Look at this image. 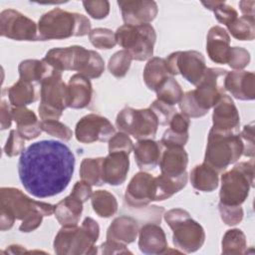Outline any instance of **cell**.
<instances>
[{
    "instance_id": "f6af8a7d",
    "label": "cell",
    "mask_w": 255,
    "mask_h": 255,
    "mask_svg": "<svg viewBox=\"0 0 255 255\" xmlns=\"http://www.w3.org/2000/svg\"><path fill=\"white\" fill-rule=\"evenodd\" d=\"M250 63L249 52L241 47H230L227 63L234 70H242Z\"/></svg>"
},
{
    "instance_id": "b9f144b4",
    "label": "cell",
    "mask_w": 255,
    "mask_h": 255,
    "mask_svg": "<svg viewBox=\"0 0 255 255\" xmlns=\"http://www.w3.org/2000/svg\"><path fill=\"white\" fill-rule=\"evenodd\" d=\"M41 128L43 131L64 141L70 140L73 136V131L71 130V128L68 126L56 120L41 121Z\"/></svg>"
},
{
    "instance_id": "8992f818",
    "label": "cell",
    "mask_w": 255,
    "mask_h": 255,
    "mask_svg": "<svg viewBox=\"0 0 255 255\" xmlns=\"http://www.w3.org/2000/svg\"><path fill=\"white\" fill-rule=\"evenodd\" d=\"M243 154V142L239 134L209 130L204 161L218 173L235 163Z\"/></svg>"
},
{
    "instance_id": "44dd1931",
    "label": "cell",
    "mask_w": 255,
    "mask_h": 255,
    "mask_svg": "<svg viewBox=\"0 0 255 255\" xmlns=\"http://www.w3.org/2000/svg\"><path fill=\"white\" fill-rule=\"evenodd\" d=\"M138 248L144 254L167 253L168 245L163 229L155 223L144 224L138 230Z\"/></svg>"
},
{
    "instance_id": "e575fe53",
    "label": "cell",
    "mask_w": 255,
    "mask_h": 255,
    "mask_svg": "<svg viewBox=\"0 0 255 255\" xmlns=\"http://www.w3.org/2000/svg\"><path fill=\"white\" fill-rule=\"evenodd\" d=\"M246 236L238 228L229 229L223 235L221 241V252L223 254H244L246 253Z\"/></svg>"
},
{
    "instance_id": "1f68e13d",
    "label": "cell",
    "mask_w": 255,
    "mask_h": 255,
    "mask_svg": "<svg viewBox=\"0 0 255 255\" xmlns=\"http://www.w3.org/2000/svg\"><path fill=\"white\" fill-rule=\"evenodd\" d=\"M142 77L145 86L149 90L155 91L163 81L171 77L166 69L165 59L158 57L149 59L144 67Z\"/></svg>"
},
{
    "instance_id": "60d3db41",
    "label": "cell",
    "mask_w": 255,
    "mask_h": 255,
    "mask_svg": "<svg viewBox=\"0 0 255 255\" xmlns=\"http://www.w3.org/2000/svg\"><path fill=\"white\" fill-rule=\"evenodd\" d=\"M92 45L98 49L110 50L117 45L115 33L107 28L93 29L89 34Z\"/></svg>"
},
{
    "instance_id": "ee69618b",
    "label": "cell",
    "mask_w": 255,
    "mask_h": 255,
    "mask_svg": "<svg viewBox=\"0 0 255 255\" xmlns=\"http://www.w3.org/2000/svg\"><path fill=\"white\" fill-rule=\"evenodd\" d=\"M218 210L222 221L229 226L239 224L243 219V209L241 205H227L219 202Z\"/></svg>"
},
{
    "instance_id": "bcb514c9",
    "label": "cell",
    "mask_w": 255,
    "mask_h": 255,
    "mask_svg": "<svg viewBox=\"0 0 255 255\" xmlns=\"http://www.w3.org/2000/svg\"><path fill=\"white\" fill-rule=\"evenodd\" d=\"M25 139L21 136V134L18 132L17 129L10 130L9 136L7 138V141L4 145V153L9 156L13 157L19 154H22V152L25 150Z\"/></svg>"
},
{
    "instance_id": "91938a15",
    "label": "cell",
    "mask_w": 255,
    "mask_h": 255,
    "mask_svg": "<svg viewBox=\"0 0 255 255\" xmlns=\"http://www.w3.org/2000/svg\"><path fill=\"white\" fill-rule=\"evenodd\" d=\"M254 5H255V1L253 0L251 1L243 0L239 2V8L241 13L247 16H254Z\"/></svg>"
},
{
    "instance_id": "4fadbf2b",
    "label": "cell",
    "mask_w": 255,
    "mask_h": 255,
    "mask_svg": "<svg viewBox=\"0 0 255 255\" xmlns=\"http://www.w3.org/2000/svg\"><path fill=\"white\" fill-rule=\"evenodd\" d=\"M226 73L227 71L221 68H206L196 89L191 91L195 103L202 111L208 113L223 95L224 89L220 85L219 79L223 78Z\"/></svg>"
},
{
    "instance_id": "816d5d0a",
    "label": "cell",
    "mask_w": 255,
    "mask_h": 255,
    "mask_svg": "<svg viewBox=\"0 0 255 255\" xmlns=\"http://www.w3.org/2000/svg\"><path fill=\"white\" fill-rule=\"evenodd\" d=\"M243 142V155L254 157L255 145H254V123H250L244 126L241 133L239 134Z\"/></svg>"
},
{
    "instance_id": "94428289",
    "label": "cell",
    "mask_w": 255,
    "mask_h": 255,
    "mask_svg": "<svg viewBox=\"0 0 255 255\" xmlns=\"http://www.w3.org/2000/svg\"><path fill=\"white\" fill-rule=\"evenodd\" d=\"M27 252L25 247L21 246V245H10L7 247V249L5 251H3L2 253H9V254H20V253H25Z\"/></svg>"
},
{
    "instance_id": "603a6c76",
    "label": "cell",
    "mask_w": 255,
    "mask_h": 255,
    "mask_svg": "<svg viewBox=\"0 0 255 255\" xmlns=\"http://www.w3.org/2000/svg\"><path fill=\"white\" fill-rule=\"evenodd\" d=\"M162 148L160 141L151 138L137 140L133 145V154L138 168L142 171L154 169L159 162Z\"/></svg>"
},
{
    "instance_id": "9c48e42d",
    "label": "cell",
    "mask_w": 255,
    "mask_h": 255,
    "mask_svg": "<svg viewBox=\"0 0 255 255\" xmlns=\"http://www.w3.org/2000/svg\"><path fill=\"white\" fill-rule=\"evenodd\" d=\"M116 42L129 52L132 60L145 61L152 58L156 33L150 24L123 25L115 32Z\"/></svg>"
},
{
    "instance_id": "484cf974",
    "label": "cell",
    "mask_w": 255,
    "mask_h": 255,
    "mask_svg": "<svg viewBox=\"0 0 255 255\" xmlns=\"http://www.w3.org/2000/svg\"><path fill=\"white\" fill-rule=\"evenodd\" d=\"M12 116L17 125L16 129L25 140L34 139L43 131L36 114L26 107H12Z\"/></svg>"
},
{
    "instance_id": "83f0119b",
    "label": "cell",
    "mask_w": 255,
    "mask_h": 255,
    "mask_svg": "<svg viewBox=\"0 0 255 255\" xmlns=\"http://www.w3.org/2000/svg\"><path fill=\"white\" fill-rule=\"evenodd\" d=\"M83 202L71 193L55 205L54 214L59 223L64 225H78L82 212Z\"/></svg>"
},
{
    "instance_id": "d6986e66",
    "label": "cell",
    "mask_w": 255,
    "mask_h": 255,
    "mask_svg": "<svg viewBox=\"0 0 255 255\" xmlns=\"http://www.w3.org/2000/svg\"><path fill=\"white\" fill-rule=\"evenodd\" d=\"M223 89L237 100L252 101L255 98V75L243 70L227 72L223 78Z\"/></svg>"
},
{
    "instance_id": "c3c4849f",
    "label": "cell",
    "mask_w": 255,
    "mask_h": 255,
    "mask_svg": "<svg viewBox=\"0 0 255 255\" xmlns=\"http://www.w3.org/2000/svg\"><path fill=\"white\" fill-rule=\"evenodd\" d=\"M149 109L154 113L158 120V124L161 126H167L169 125L172 117L176 113L173 106L167 105L159 100L153 101V103L150 105Z\"/></svg>"
},
{
    "instance_id": "d6a6232c",
    "label": "cell",
    "mask_w": 255,
    "mask_h": 255,
    "mask_svg": "<svg viewBox=\"0 0 255 255\" xmlns=\"http://www.w3.org/2000/svg\"><path fill=\"white\" fill-rule=\"evenodd\" d=\"M7 94L9 102L13 107H26L36 101L33 84L21 79L7 90Z\"/></svg>"
},
{
    "instance_id": "f5cc1de1",
    "label": "cell",
    "mask_w": 255,
    "mask_h": 255,
    "mask_svg": "<svg viewBox=\"0 0 255 255\" xmlns=\"http://www.w3.org/2000/svg\"><path fill=\"white\" fill-rule=\"evenodd\" d=\"M188 132L178 133L170 128H167L160 139V143L163 145V147H183L188 140Z\"/></svg>"
},
{
    "instance_id": "4316f807",
    "label": "cell",
    "mask_w": 255,
    "mask_h": 255,
    "mask_svg": "<svg viewBox=\"0 0 255 255\" xmlns=\"http://www.w3.org/2000/svg\"><path fill=\"white\" fill-rule=\"evenodd\" d=\"M138 225L130 216H120L113 220L107 230V240L124 244L132 243L138 235Z\"/></svg>"
},
{
    "instance_id": "4dcf8cb0",
    "label": "cell",
    "mask_w": 255,
    "mask_h": 255,
    "mask_svg": "<svg viewBox=\"0 0 255 255\" xmlns=\"http://www.w3.org/2000/svg\"><path fill=\"white\" fill-rule=\"evenodd\" d=\"M55 69L46 63L43 59H27L19 64L18 72L21 80L30 83H42Z\"/></svg>"
},
{
    "instance_id": "5b68a950",
    "label": "cell",
    "mask_w": 255,
    "mask_h": 255,
    "mask_svg": "<svg viewBox=\"0 0 255 255\" xmlns=\"http://www.w3.org/2000/svg\"><path fill=\"white\" fill-rule=\"evenodd\" d=\"M172 230V243L181 252L192 253L200 249L205 241L203 227L181 208H173L163 215Z\"/></svg>"
},
{
    "instance_id": "7dc6e473",
    "label": "cell",
    "mask_w": 255,
    "mask_h": 255,
    "mask_svg": "<svg viewBox=\"0 0 255 255\" xmlns=\"http://www.w3.org/2000/svg\"><path fill=\"white\" fill-rule=\"evenodd\" d=\"M132 149V140L129 138L128 133H125L123 131L116 132L109 140V152L122 151L129 154Z\"/></svg>"
},
{
    "instance_id": "ac0fdd59",
    "label": "cell",
    "mask_w": 255,
    "mask_h": 255,
    "mask_svg": "<svg viewBox=\"0 0 255 255\" xmlns=\"http://www.w3.org/2000/svg\"><path fill=\"white\" fill-rule=\"evenodd\" d=\"M122 17L126 25L137 26L149 24L155 19L158 8L154 1L148 0H126L118 1Z\"/></svg>"
},
{
    "instance_id": "f1b7e54d",
    "label": "cell",
    "mask_w": 255,
    "mask_h": 255,
    "mask_svg": "<svg viewBox=\"0 0 255 255\" xmlns=\"http://www.w3.org/2000/svg\"><path fill=\"white\" fill-rule=\"evenodd\" d=\"M190 183L196 190L211 192L218 187V172L205 162L195 165L189 174Z\"/></svg>"
},
{
    "instance_id": "9f6ffc18",
    "label": "cell",
    "mask_w": 255,
    "mask_h": 255,
    "mask_svg": "<svg viewBox=\"0 0 255 255\" xmlns=\"http://www.w3.org/2000/svg\"><path fill=\"white\" fill-rule=\"evenodd\" d=\"M92 193H93L92 185L84 180L77 181L71 192L72 195L80 199L83 203H85L86 201H88V199L91 198Z\"/></svg>"
},
{
    "instance_id": "6da1fadb",
    "label": "cell",
    "mask_w": 255,
    "mask_h": 255,
    "mask_svg": "<svg viewBox=\"0 0 255 255\" xmlns=\"http://www.w3.org/2000/svg\"><path fill=\"white\" fill-rule=\"evenodd\" d=\"M75 155L68 145L54 139L30 144L20 155L18 174L26 191L37 198L60 194L69 185Z\"/></svg>"
},
{
    "instance_id": "7402d4cb",
    "label": "cell",
    "mask_w": 255,
    "mask_h": 255,
    "mask_svg": "<svg viewBox=\"0 0 255 255\" xmlns=\"http://www.w3.org/2000/svg\"><path fill=\"white\" fill-rule=\"evenodd\" d=\"M230 50V36L220 27L213 26L209 29L206 37V52L209 59L217 64H226Z\"/></svg>"
},
{
    "instance_id": "d4e9b609",
    "label": "cell",
    "mask_w": 255,
    "mask_h": 255,
    "mask_svg": "<svg viewBox=\"0 0 255 255\" xmlns=\"http://www.w3.org/2000/svg\"><path fill=\"white\" fill-rule=\"evenodd\" d=\"M69 108L84 109L91 103L93 86L90 79L81 74L73 75L68 83Z\"/></svg>"
},
{
    "instance_id": "cb8c5ba5",
    "label": "cell",
    "mask_w": 255,
    "mask_h": 255,
    "mask_svg": "<svg viewBox=\"0 0 255 255\" xmlns=\"http://www.w3.org/2000/svg\"><path fill=\"white\" fill-rule=\"evenodd\" d=\"M188 154L183 147H164L162 150L159 167L161 174L169 177H179L186 172Z\"/></svg>"
},
{
    "instance_id": "ffe728a7",
    "label": "cell",
    "mask_w": 255,
    "mask_h": 255,
    "mask_svg": "<svg viewBox=\"0 0 255 255\" xmlns=\"http://www.w3.org/2000/svg\"><path fill=\"white\" fill-rule=\"evenodd\" d=\"M128 156V153L114 151L103 158L102 176L105 183L118 186L126 181L129 170Z\"/></svg>"
},
{
    "instance_id": "3957f363",
    "label": "cell",
    "mask_w": 255,
    "mask_h": 255,
    "mask_svg": "<svg viewBox=\"0 0 255 255\" xmlns=\"http://www.w3.org/2000/svg\"><path fill=\"white\" fill-rule=\"evenodd\" d=\"M55 205L37 201L27 196L15 187H1L0 189V229L9 230L15 220H24L28 216L40 212L44 216L54 213Z\"/></svg>"
},
{
    "instance_id": "9a60e30c",
    "label": "cell",
    "mask_w": 255,
    "mask_h": 255,
    "mask_svg": "<svg viewBox=\"0 0 255 255\" xmlns=\"http://www.w3.org/2000/svg\"><path fill=\"white\" fill-rule=\"evenodd\" d=\"M116 133L111 122L100 115L89 114L76 125L75 136L78 141L92 143L95 141H109Z\"/></svg>"
},
{
    "instance_id": "d590c367",
    "label": "cell",
    "mask_w": 255,
    "mask_h": 255,
    "mask_svg": "<svg viewBox=\"0 0 255 255\" xmlns=\"http://www.w3.org/2000/svg\"><path fill=\"white\" fill-rule=\"evenodd\" d=\"M229 33L237 40L252 41L255 38L254 16L242 15L227 26Z\"/></svg>"
},
{
    "instance_id": "277c9868",
    "label": "cell",
    "mask_w": 255,
    "mask_h": 255,
    "mask_svg": "<svg viewBox=\"0 0 255 255\" xmlns=\"http://www.w3.org/2000/svg\"><path fill=\"white\" fill-rule=\"evenodd\" d=\"M100 236V226L92 217H86L82 225H64L54 239V251L58 255L97 254L95 243Z\"/></svg>"
},
{
    "instance_id": "6f0895ef",
    "label": "cell",
    "mask_w": 255,
    "mask_h": 255,
    "mask_svg": "<svg viewBox=\"0 0 255 255\" xmlns=\"http://www.w3.org/2000/svg\"><path fill=\"white\" fill-rule=\"evenodd\" d=\"M43 217H44V215L40 212H36V213L28 216L26 219H24L22 221V223L19 227V230L21 232H25V233L32 232V231L36 230L42 224Z\"/></svg>"
},
{
    "instance_id": "8fae6325",
    "label": "cell",
    "mask_w": 255,
    "mask_h": 255,
    "mask_svg": "<svg viewBox=\"0 0 255 255\" xmlns=\"http://www.w3.org/2000/svg\"><path fill=\"white\" fill-rule=\"evenodd\" d=\"M166 69L171 77L180 74L188 83L197 86L206 70L205 59L197 51H177L165 59Z\"/></svg>"
},
{
    "instance_id": "2e32d148",
    "label": "cell",
    "mask_w": 255,
    "mask_h": 255,
    "mask_svg": "<svg viewBox=\"0 0 255 255\" xmlns=\"http://www.w3.org/2000/svg\"><path fill=\"white\" fill-rule=\"evenodd\" d=\"M212 123L211 128L215 131L238 134L240 117L233 100L229 96L223 94L213 107Z\"/></svg>"
},
{
    "instance_id": "f35d334b",
    "label": "cell",
    "mask_w": 255,
    "mask_h": 255,
    "mask_svg": "<svg viewBox=\"0 0 255 255\" xmlns=\"http://www.w3.org/2000/svg\"><path fill=\"white\" fill-rule=\"evenodd\" d=\"M202 5L208 10H211L214 13L216 20L226 27L238 17L237 11L224 1H203Z\"/></svg>"
},
{
    "instance_id": "7a4b0ae2",
    "label": "cell",
    "mask_w": 255,
    "mask_h": 255,
    "mask_svg": "<svg viewBox=\"0 0 255 255\" xmlns=\"http://www.w3.org/2000/svg\"><path fill=\"white\" fill-rule=\"evenodd\" d=\"M92 31L90 20L79 13L55 8L43 14L38 21V40H62L72 36L83 37Z\"/></svg>"
},
{
    "instance_id": "11a10c76",
    "label": "cell",
    "mask_w": 255,
    "mask_h": 255,
    "mask_svg": "<svg viewBox=\"0 0 255 255\" xmlns=\"http://www.w3.org/2000/svg\"><path fill=\"white\" fill-rule=\"evenodd\" d=\"M190 126L189 118L185 115L175 113L169 123V128L178 133H186L188 132V128Z\"/></svg>"
},
{
    "instance_id": "30bf717a",
    "label": "cell",
    "mask_w": 255,
    "mask_h": 255,
    "mask_svg": "<svg viewBox=\"0 0 255 255\" xmlns=\"http://www.w3.org/2000/svg\"><path fill=\"white\" fill-rule=\"evenodd\" d=\"M158 125L156 116L149 108L137 110L126 107L121 110L116 119V126L120 131L130 134L137 140L153 139Z\"/></svg>"
},
{
    "instance_id": "52a82bcc",
    "label": "cell",
    "mask_w": 255,
    "mask_h": 255,
    "mask_svg": "<svg viewBox=\"0 0 255 255\" xmlns=\"http://www.w3.org/2000/svg\"><path fill=\"white\" fill-rule=\"evenodd\" d=\"M254 182V158L241 161L221 175L220 202L241 205L247 198Z\"/></svg>"
},
{
    "instance_id": "7bdbcfd3",
    "label": "cell",
    "mask_w": 255,
    "mask_h": 255,
    "mask_svg": "<svg viewBox=\"0 0 255 255\" xmlns=\"http://www.w3.org/2000/svg\"><path fill=\"white\" fill-rule=\"evenodd\" d=\"M104 71H105V62L103 58L98 52L91 50L89 61L87 62L86 66L84 67L83 71L80 74L85 76L88 79H97L102 76Z\"/></svg>"
},
{
    "instance_id": "74e56055",
    "label": "cell",
    "mask_w": 255,
    "mask_h": 255,
    "mask_svg": "<svg viewBox=\"0 0 255 255\" xmlns=\"http://www.w3.org/2000/svg\"><path fill=\"white\" fill-rule=\"evenodd\" d=\"M155 93L157 100L170 106L178 104L183 96L180 85L173 77H169L163 81L155 90Z\"/></svg>"
},
{
    "instance_id": "f907efd6",
    "label": "cell",
    "mask_w": 255,
    "mask_h": 255,
    "mask_svg": "<svg viewBox=\"0 0 255 255\" xmlns=\"http://www.w3.org/2000/svg\"><path fill=\"white\" fill-rule=\"evenodd\" d=\"M83 5L86 12L97 20L106 18L110 13V2L106 0L83 1Z\"/></svg>"
},
{
    "instance_id": "e0dca14e",
    "label": "cell",
    "mask_w": 255,
    "mask_h": 255,
    "mask_svg": "<svg viewBox=\"0 0 255 255\" xmlns=\"http://www.w3.org/2000/svg\"><path fill=\"white\" fill-rule=\"evenodd\" d=\"M126 201L132 207H144L154 198V176L139 171L129 180L126 189Z\"/></svg>"
},
{
    "instance_id": "ab89813d",
    "label": "cell",
    "mask_w": 255,
    "mask_h": 255,
    "mask_svg": "<svg viewBox=\"0 0 255 255\" xmlns=\"http://www.w3.org/2000/svg\"><path fill=\"white\" fill-rule=\"evenodd\" d=\"M132 57L127 50L116 52L109 60L108 69L110 73L116 78H124L130 67Z\"/></svg>"
},
{
    "instance_id": "5bb4252c",
    "label": "cell",
    "mask_w": 255,
    "mask_h": 255,
    "mask_svg": "<svg viewBox=\"0 0 255 255\" xmlns=\"http://www.w3.org/2000/svg\"><path fill=\"white\" fill-rule=\"evenodd\" d=\"M91 50L83 46H70L65 48H53L49 50L43 60L53 67L56 71H83L89 61Z\"/></svg>"
},
{
    "instance_id": "7c38bea8",
    "label": "cell",
    "mask_w": 255,
    "mask_h": 255,
    "mask_svg": "<svg viewBox=\"0 0 255 255\" xmlns=\"http://www.w3.org/2000/svg\"><path fill=\"white\" fill-rule=\"evenodd\" d=\"M0 35L16 41H38V24L14 9L0 14Z\"/></svg>"
},
{
    "instance_id": "8d00e7d4",
    "label": "cell",
    "mask_w": 255,
    "mask_h": 255,
    "mask_svg": "<svg viewBox=\"0 0 255 255\" xmlns=\"http://www.w3.org/2000/svg\"><path fill=\"white\" fill-rule=\"evenodd\" d=\"M103 158H84L82 160L80 165V176L82 180L96 186H101L105 183L102 176Z\"/></svg>"
},
{
    "instance_id": "f546056e",
    "label": "cell",
    "mask_w": 255,
    "mask_h": 255,
    "mask_svg": "<svg viewBox=\"0 0 255 255\" xmlns=\"http://www.w3.org/2000/svg\"><path fill=\"white\" fill-rule=\"evenodd\" d=\"M187 183V173L179 177H169L160 174L154 177V198L153 201H162L168 199L173 194L180 191Z\"/></svg>"
},
{
    "instance_id": "ba28073f",
    "label": "cell",
    "mask_w": 255,
    "mask_h": 255,
    "mask_svg": "<svg viewBox=\"0 0 255 255\" xmlns=\"http://www.w3.org/2000/svg\"><path fill=\"white\" fill-rule=\"evenodd\" d=\"M41 102L38 107L42 121H58L64 110L69 108L68 86L62 78V73L53 71L41 83Z\"/></svg>"
},
{
    "instance_id": "db71d44e",
    "label": "cell",
    "mask_w": 255,
    "mask_h": 255,
    "mask_svg": "<svg viewBox=\"0 0 255 255\" xmlns=\"http://www.w3.org/2000/svg\"><path fill=\"white\" fill-rule=\"evenodd\" d=\"M100 251L98 253L101 254H131V252L127 248L126 244L107 240L106 242L102 243L100 246Z\"/></svg>"
},
{
    "instance_id": "836d02e7",
    "label": "cell",
    "mask_w": 255,
    "mask_h": 255,
    "mask_svg": "<svg viewBox=\"0 0 255 255\" xmlns=\"http://www.w3.org/2000/svg\"><path fill=\"white\" fill-rule=\"evenodd\" d=\"M91 202L93 210L102 218H110L118 211L116 196L108 190H96L92 193Z\"/></svg>"
},
{
    "instance_id": "680465c9",
    "label": "cell",
    "mask_w": 255,
    "mask_h": 255,
    "mask_svg": "<svg viewBox=\"0 0 255 255\" xmlns=\"http://www.w3.org/2000/svg\"><path fill=\"white\" fill-rule=\"evenodd\" d=\"M13 120L12 116V108L6 101L1 102L0 106V122H1V129L5 130L11 127Z\"/></svg>"
},
{
    "instance_id": "681fc988",
    "label": "cell",
    "mask_w": 255,
    "mask_h": 255,
    "mask_svg": "<svg viewBox=\"0 0 255 255\" xmlns=\"http://www.w3.org/2000/svg\"><path fill=\"white\" fill-rule=\"evenodd\" d=\"M178 104L182 114L188 118H201L207 114L197 106V104L195 103L192 97L191 91H188L185 94H183Z\"/></svg>"
}]
</instances>
